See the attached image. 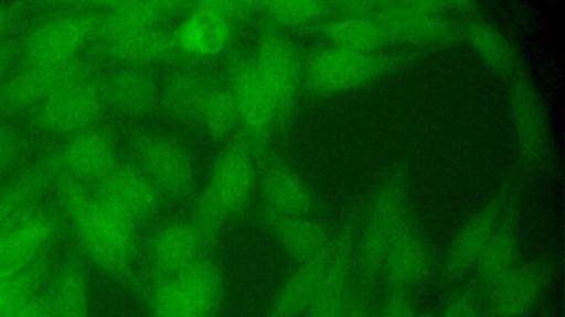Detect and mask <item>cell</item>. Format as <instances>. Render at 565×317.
<instances>
[{
	"label": "cell",
	"instance_id": "obj_1",
	"mask_svg": "<svg viewBox=\"0 0 565 317\" xmlns=\"http://www.w3.org/2000/svg\"><path fill=\"white\" fill-rule=\"evenodd\" d=\"M57 193L85 260L137 296L142 243L140 227L66 174L58 176Z\"/></svg>",
	"mask_w": 565,
	"mask_h": 317
},
{
	"label": "cell",
	"instance_id": "obj_2",
	"mask_svg": "<svg viewBox=\"0 0 565 317\" xmlns=\"http://www.w3.org/2000/svg\"><path fill=\"white\" fill-rule=\"evenodd\" d=\"M428 53L408 48L361 52L323 43L303 50L302 89L312 97L352 91L412 67Z\"/></svg>",
	"mask_w": 565,
	"mask_h": 317
},
{
	"label": "cell",
	"instance_id": "obj_3",
	"mask_svg": "<svg viewBox=\"0 0 565 317\" xmlns=\"http://www.w3.org/2000/svg\"><path fill=\"white\" fill-rule=\"evenodd\" d=\"M411 157L396 160L379 182L364 222L359 230L355 265L360 281L370 285L381 274L392 240L404 222L408 200Z\"/></svg>",
	"mask_w": 565,
	"mask_h": 317
},
{
	"label": "cell",
	"instance_id": "obj_4",
	"mask_svg": "<svg viewBox=\"0 0 565 317\" xmlns=\"http://www.w3.org/2000/svg\"><path fill=\"white\" fill-rule=\"evenodd\" d=\"M225 296V277L213 253L182 273L141 286L148 317H218Z\"/></svg>",
	"mask_w": 565,
	"mask_h": 317
},
{
	"label": "cell",
	"instance_id": "obj_5",
	"mask_svg": "<svg viewBox=\"0 0 565 317\" xmlns=\"http://www.w3.org/2000/svg\"><path fill=\"white\" fill-rule=\"evenodd\" d=\"M373 18L384 26L392 47L431 52L463 42L449 1H377Z\"/></svg>",
	"mask_w": 565,
	"mask_h": 317
},
{
	"label": "cell",
	"instance_id": "obj_6",
	"mask_svg": "<svg viewBox=\"0 0 565 317\" xmlns=\"http://www.w3.org/2000/svg\"><path fill=\"white\" fill-rule=\"evenodd\" d=\"M224 74L228 80L239 121V131L252 145L256 157L268 152L278 117L273 99L263 83L252 52L232 47L224 55Z\"/></svg>",
	"mask_w": 565,
	"mask_h": 317
},
{
	"label": "cell",
	"instance_id": "obj_7",
	"mask_svg": "<svg viewBox=\"0 0 565 317\" xmlns=\"http://www.w3.org/2000/svg\"><path fill=\"white\" fill-rule=\"evenodd\" d=\"M252 55L282 127L302 90L303 50L286 31L264 23Z\"/></svg>",
	"mask_w": 565,
	"mask_h": 317
},
{
	"label": "cell",
	"instance_id": "obj_8",
	"mask_svg": "<svg viewBox=\"0 0 565 317\" xmlns=\"http://www.w3.org/2000/svg\"><path fill=\"white\" fill-rule=\"evenodd\" d=\"M131 158L158 188L166 203L188 198L194 188L195 170L186 147L174 138L134 130L129 136Z\"/></svg>",
	"mask_w": 565,
	"mask_h": 317
},
{
	"label": "cell",
	"instance_id": "obj_9",
	"mask_svg": "<svg viewBox=\"0 0 565 317\" xmlns=\"http://www.w3.org/2000/svg\"><path fill=\"white\" fill-rule=\"evenodd\" d=\"M209 253H213V250L188 217L158 223L142 239L139 292L147 283L184 272Z\"/></svg>",
	"mask_w": 565,
	"mask_h": 317
},
{
	"label": "cell",
	"instance_id": "obj_10",
	"mask_svg": "<svg viewBox=\"0 0 565 317\" xmlns=\"http://www.w3.org/2000/svg\"><path fill=\"white\" fill-rule=\"evenodd\" d=\"M237 13L235 1L193 2L173 26L183 59L207 63L224 56L234 44Z\"/></svg>",
	"mask_w": 565,
	"mask_h": 317
},
{
	"label": "cell",
	"instance_id": "obj_11",
	"mask_svg": "<svg viewBox=\"0 0 565 317\" xmlns=\"http://www.w3.org/2000/svg\"><path fill=\"white\" fill-rule=\"evenodd\" d=\"M256 182L257 157L239 131L216 155L203 189L231 220L246 210Z\"/></svg>",
	"mask_w": 565,
	"mask_h": 317
},
{
	"label": "cell",
	"instance_id": "obj_12",
	"mask_svg": "<svg viewBox=\"0 0 565 317\" xmlns=\"http://www.w3.org/2000/svg\"><path fill=\"white\" fill-rule=\"evenodd\" d=\"M361 209L353 206L340 230L332 236L324 278L302 317H345L353 292L351 277L355 265Z\"/></svg>",
	"mask_w": 565,
	"mask_h": 317
},
{
	"label": "cell",
	"instance_id": "obj_13",
	"mask_svg": "<svg viewBox=\"0 0 565 317\" xmlns=\"http://www.w3.org/2000/svg\"><path fill=\"white\" fill-rule=\"evenodd\" d=\"M509 108L520 165L536 171L548 157L551 132L543 100L523 69L510 79Z\"/></svg>",
	"mask_w": 565,
	"mask_h": 317
},
{
	"label": "cell",
	"instance_id": "obj_14",
	"mask_svg": "<svg viewBox=\"0 0 565 317\" xmlns=\"http://www.w3.org/2000/svg\"><path fill=\"white\" fill-rule=\"evenodd\" d=\"M89 192L138 227L151 221L166 204L142 170L130 160L117 161Z\"/></svg>",
	"mask_w": 565,
	"mask_h": 317
},
{
	"label": "cell",
	"instance_id": "obj_15",
	"mask_svg": "<svg viewBox=\"0 0 565 317\" xmlns=\"http://www.w3.org/2000/svg\"><path fill=\"white\" fill-rule=\"evenodd\" d=\"M104 103L102 80L86 68L41 102L38 119L60 132H79L98 117Z\"/></svg>",
	"mask_w": 565,
	"mask_h": 317
},
{
	"label": "cell",
	"instance_id": "obj_16",
	"mask_svg": "<svg viewBox=\"0 0 565 317\" xmlns=\"http://www.w3.org/2000/svg\"><path fill=\"white\" fill-rule=\"evenodd\" d=\"M94 52L116 65H173L184 61L174 40L173 26L159 25L138 31L105 34L90 41Z\"/></svg>",
	"mask_w": 565,
	"mask_h": 317
},
{
	"label": "cell",
	"instance_id": "obj_17",
	"mask_svg": "<svg viewBox=\"0 0 565 317\" xmlns=\"http://www.w3.org/2000/svg\"><path fill=\"white\" fill-rule=\"evenodd\" d=\"M98 13L82 12L62 15L36 28L24 44L28 66H51L67 62L96 30Z\"/></svg>",
	"mask_w": 565,
	"mask_h": 317
},
{
	"label": "cell",
	"instance_id": "obj_18",
	"mask_svg": "<svg viewBox=\"0 0 565 317\" xmlns=\"http://www.w3.org/2000/svg\"><path fill=\"white\" fill-rule=\"evenodd\" d=\"M257 181L263 208L288 216H310L316 198L305 179L278 156L266 152L257 157Z\"/></svg>",
	"mask_w": 565,
	"mask_h": 317
},
{
	"label": "cell",
	"instance_id": "obj_19",
	"mask_svg": "<svg viewBox=\"0 0 565 317\" xmlns=\"http://www.w3.org/2000/svg\"><path fill=\"white\" fill-rule=\"evenodd\" d=\"M216 72L205 62L171 65L160 80L158 107L175 121L194 128L199 105Z\"/></svg>",
	"mask_w": 565,
	"mask_h": 317
},
{
	"label": "cell",
	"instance_id": "obj_20",
	"mask_svg": "<svg viewBox=\"0 0 565 317\" xmlns=\"http://www.w3.org/2000/svg\"><path fill=\"white\" fill-rule=\"evenodd\" d=\"M513 185V182L505 184L459 229L445 256L446 276L458 277L475 266L495 229Z\"/></svg>",
	"mask_w": 565,
	"mask_h": 317
},
{
	"label": "cell",
	"instance_id": "obj_21",
	"mask_svg": "<svg viewBox=\"0 0 565 317\" xmlns=\"http://www.w3.org/2000/svg\"><path fill=\"white\" fill-rule=\"evenodd\" d=\"M521 192L514 183L503 206L495 229L475 264L479 281L494 286L518 265Z\"/></svg>",
	"mask_w": 565,
	"mask_h": 317
},
{
	"label": "cell",
	"instance_id": "obj_22",
	"mask_svg": "<svg viewBox=\"0 0 565 317\" xmlns=\"http://www.w3.org/2000/svg\"><path fill=\"white\" fill-rule=\"evenodd\" d=\"M430 267V254L411 207L390 244L381 273L391 289L406 291L422 282Z\"/></svg>",
	"mask_w": 565,
	"mask_h": 317
},
{
	"label": "cell",
	"instance_id": "obj_23",
	"mask_svg": "<svg viewBox=\"0 0 565 317\" xmlns=\"http://www.w3.org/2000/svg\"><path fill=\"white\" fill-rule=\"evenodd\" d=\"M160 80L156 68L117 65L102 80L104 102L130 117H142L158 107Z\"/></svg>",
	"mask_w": 565,
	"mask_h": 317
},
{
	"label": "cell",
	"instance_id": "obj_24",
	"mask_svg": "<svg viewBox=\"0 0 565 317\" xmlns=\"http://www.w3.org/2000/svg\"><path fill=\"white\" fill-rule=\"evenodd\" d=\"M552 266L547 261L516 265L490 288V309L494 317H524L543 293Z\"/></svg>",
	"mask_w": 565,
	"mask_h": 317
},
{
	"label": "cell",
	"instance_id": "obj_25",
	"mask_svg": "<svg viewBox=\"0 0 565 317\" xmlns=\"http://www.w3.org/2000/svg\"><path fill=\"white\" fill-rule=\"evenodd\" d=\"M57 230V217L41 208L0 234V272L18 271L43 255Z\"/></svg>",
	"mask_w": 565,
	"mask_h": 317
},
{
	"label": "cell",
	"instance_id": "obj_26",
	"mask_svg": "<svg viewBox=\"0 0 565 317\" xmlns=\"http://www.w3.org/2000/svg\"><path fill=\"white\" fill-rule=\"evenodd\" d=\"M62 174L81 183L94 184L104 177L117 163L114 139L104 130L85 129L56 155Z\"/></svg>",
	"mask_w": 565,
	"mask_h": 317
},
{
	"label": "cell",
	"instance_id": "obj_27",
	"mask_svg": "<svg viewBox=\"0 0 565 317\" xmlns=\"http://www.w3.org/2000/svg\"><path fill=\"white\" fill-rule=\"evenodd\" d=\"M264 221L280 248L295 264L324 254L332 242L326 227L310 216L279 215L263 208Z\"/></svg>",
	"mask_w": 565,
	"mask_h": 317
},
{
	"label": "cell",
	"instance_id": "obj_28",
	"mask_svg": "<svg viewBox=\"0 0 565 317\" xmlns=\"http://www.w3.org/2000/svg\"><path fill=\"white\" fill-rule=\"evenodd\" d=\"M46 292L53 317H90L89 276L81 250L57 262Z\"/></svg>",
	"mask_w": 565,
	"mask_h": 317
},
{
	"label": "cell",
	"instance_id": "obj_29",
	"mask_svg": "<svg viewBox=\"0 0 565 317\" xmlns=\"http://www.w3.org/2000/svg\"><path fill=\"white\" fill-rule=\"evenodd\" d=\"M62 175L57 156L46 160L40 167L0 188V234L19 225L40 207L49 183Z\"/></svg>",
	"mask_w": 565,
	"mask_h": 317
},
{
	"label": "cell",
	"instance_id": "obj_30",
	"mask_svg": "<svg viewBox=\"0 0 565 317\" xmlns=\"http://www.w3.org/2000/svg\"><path fill=\"white\" fill-rule=\"evenodd\" d=\"M88 68L87 64L74 57L51 66H28L6 84L1 102L10 108H20L42 102L58 87L75 75Z\"/></svg>",
	"mask_w": 565,
	"mask_h": 317
},
{
	"label": "cell",
	"instance_id": "obj_31",
	"mask_svg": "<svg viewBox=\"0 0 565 317\" xmlns=\"http://www.w3.org/2000/svg\"><path fill=\"white\" fill-rule=\"evenodd\" d=\"M330 248L324 254L311 261L296 264L274 295L264 317L305 315L324 278Z\"/></svg>",
	"mask_w": 565,
	"mask_h": 317
},
{
	"label": "cell",
	"instance_id": "obj_32",
	"mask_svg": "<svg viewBox=\"0 0 565 317\" xmlns=\"http://www.w3.org/2000/svg\"><path fill=\"white\" fill-rule=\"evenodd\" d=\"M460 24L463 42L493 74L511 79L522 70L516 48L495 25L480 15L466 19Z\"/></svg>",
	"mask_w": 565,
	"mask_h": 317
},
{
	"label": "cell",
	"instance_id": "obj_33",
	"mask_svg": "<svg viewBox=\"0 0 565 317\" xmlns=\"http://www.w3.org/2000/svg\"><path fill=\"white\" fill-rule=\"evenodd\" d=\"M306 33L353 51L380 52L392 47L384 26L374 18L332 15Z\"/></svg>",
	"mask_w": 565,
	"mask_h": 317
},
{
	"label": "cell",
	"instance_id": "obj_34",
	"mask_svg": "<svg viewBox=\"0 0 565 317\" xmlns=\"http://www.w3.org/2000/svg\"><path fill=\"white\" fill-rule=\"evenodd\" d=\"M194 129L217 141H228L239 132L234 97L223 69H217L204 91Z\"/></svg>",
	"mask_w": 565,
	"mask_h": 317
},
{
	"label": "cell",
	"instance_id": "obj_35",
	"mask_svg": "<svg viewBox=\"0 0 565 317\" xmlns=\"http://www.w3.org/2000/svg\"><path fill=\"white\" fill-rule=\"evenodd\" d=\"M264 23L287 31L306 32L333 15L331 1L269 0L260 1Z\"/></svg>",
	"mask_w": 565,
	"mask_h": 317
},
{
	"label": "cell",
	"instance_id": "obj_36",
	"mask_svg": "<svg viewBox=\"0 0 565 317\" xmlns=\"http://www.w3.org/2000/svg\"><path fill=\"white\" fill-rule=\"evenodd\" d=\"M57 262L46 251L18 271L0 272V317L22 299L44 288Z\"/></svg>",
	"mask_w": 565,
	"mask_h": 317
},
{
	"label": "cell",
	"instance_id": "obj_37",
	"mask_svg": "<svg viewBox=\"0 0 565 317\" xmlns=\"http://www.w3.org/2000/svg\"><path fill=\"white\" fill-rule=\"evenodd\" d=\"M3 317H53L46 286L19 302Z\"/></svg>",
	"mask_w": 565,
	"mask_h": 317
},
{
	"label": "cell",
	"instance_id": "obj_38",
	"mask_svg": "<svg viewBox=\"0 0 565 317\" xmlns=\"http://www.w3.org/2000/svg\"><path fill=\"white\" fill-rule=\"evenodd\" d=\"M440 317H484V313L472 295L458 293L448 299Z\"/></svg>",
	"mask_w": 565,
	"mask_h": 317
},
{
	"label": "cell",
	"instance_id": "obj_39",
	"mask_svg": "<svg viewBox=\"0 0 565 317\" xmlns=\"http://www.w3.org/2000/svg\"><path fill=\"white\" fill-rule=\"evenodd\" d=\"M414 315L406 291L391 289L380 315L376 317H413Z\"/></svg>",
	"mask_w": 565,
	"mask_h": 317
},
{
	"label": "cell",
	"instance_id": "obj_40",
	"mask_svg": "<svg viewBox=\"0 0 565 317\" xmlns=\"http://www.w3.org/2000/svg\"><path fill=\"white\" fill-rule=\"evenodd\" d=\"M333 15H348L373 18L377 1L373 0H350V1H331Z\"/></svg>",
	"mask_w": 565,
	"mask_h": 317
},
{
	"label": "cell",
	"instance_id": "obj_41",
	"mask_svg": "<svg viewBox=\"0 0 565 317\" xmlns=\"http://www.w3.org/2000/svg\"><path fill=\"white\" fill-rule=\"evenodd\" d=\"M345 317H375L362 289H353Z\"/></svg>",
	"mask_w": 565,
	"mask_h": 317
},
{
	"label": "cell",
	"instance_id": "obj_42",
	"mask_svg": "<svg viewBox=\"0 0 565 317\" xmlns=\"http://www.w3.org/2000/svg\"><path fill=\"white\" fill-rule=\"evenodd\" d=\"M14 142L10 134L0 127V167L4 166L12 158Z\"/></svg>",
	"mask_w": 565,
	"mask_h": 317
},
{
	"label": "cell",
	"instance_id": "obj_43",
	"mask_svg": "<svg viewBox=\"0 0 565 317\" xmlns=\"http://www.w3.org/2000/svg\"><path fill=\"white\" fill-rule=\"evenodd\" d=\"M9 14L4 8L0 6V31L7 25Z\"/></svg>",
	"mask_w": 565,
	"mask_h": 317
},
{
	"label": "cell",
	"instance_id": "obj_44",
	"mask_svg": "<svg viewBox=\"0 0 565 317\" xmlns=\"http://www.w3.org/2000/svg\"><path fill=\"white\" fill-rule=\"evenodd\" d=\"M7 58H8L7 51L3 48L2 45H0V74L7 63Z\"/></svg>",
	"mask_w": 565,
	"mask_h": 317
},
{
	"label": "cell",
	"instance_id": "obj_45",
	"mask_svg": "<svg viewBox=\"0 0 565 317\" xmlns=\"http://www.w3.org/2000/svg\"><path fill=\"white\" fill-rule=\"evenodd\" d=\"M413 317H431V316H425V315L417 316V315H414Z\"/></svg>",
	"mask_w": 565,
	"mask_h": 317
}]
</instances>
